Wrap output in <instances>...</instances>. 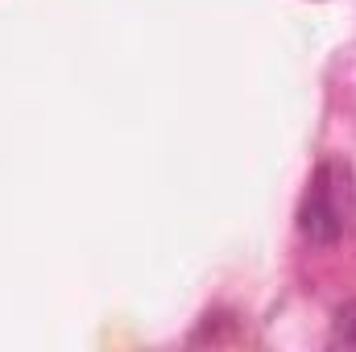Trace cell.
<instances>
[{
	"label": "cell",
	"mask_w": 356,
	"mask_h": 352,
	"mask_svg": "<svg viewBox=\"0 0 356 352\" xmlns=\"http://www.w3.org/2000/svg\"><path fill=\"white\" fill-rule=\"evenodd\" d=\"M353 216H356L353 166L340 162V158H323V162L315 166L311 182H307L302 203H298V232H302L311 245L327 249V245H336V241L348 232Z\"/></svg>",
	"instance_id": "obj_1"
},
{
	"label": "cell",
	"mask_w": 356,
	"mask_h": 352,
	"mask_svg": "<svg viewBox=\"0 0 356 352\" xmlns=\"http://www.w3.org/2000/svg\"><path fill=\"white\" fill-rule=\"evenodd\" d=\"M332 340H336V344H344V349H356V303H344V307L336 311Z\"/></svg>",
	"instance_id": "obj_2"
}]
</instances>
